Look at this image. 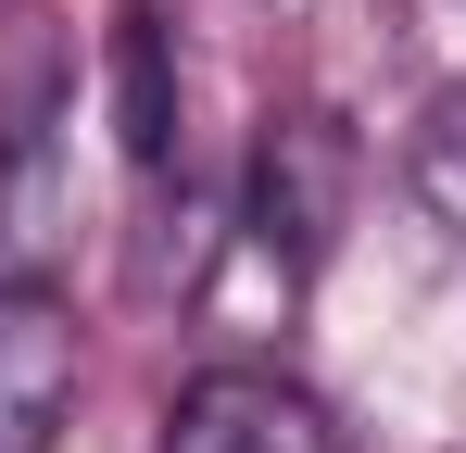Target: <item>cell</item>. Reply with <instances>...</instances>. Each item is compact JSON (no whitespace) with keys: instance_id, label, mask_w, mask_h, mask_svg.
Instances as JSON below:
<instances>
[{"instance_id":"1","label":"cell","mask_w":466,"mask_h":453,"mask_svg":"<svg viewBox=\"0 0 466 453\" xmlns=\"http://www.w3.org/2000/svg\"><path fill=\"white\" fill-rule=\"evenodd\" d=\"M340 215H353V139H340V114H278L265 151H252V252L278 277H315Z\"/></svg>"},{"instance_id":"2","label":"cell","mask_w":466,"mask_h":453,"mask_svg":"<svg viewBox=\"0 0 466 453\" xmlns=\"http://www.w3.org/2000/svg\"><path fill=\"white\" fill-rule=\"evenodd\" d=\"M88 378V327L64 290H0V453H51Z\"/></svg>"},{"instance_id":"3","label":"cell","mask_w":466,"mask_h":453,"mask_svg":"<svg viewBox=\"0 0 466 453\" xmlns=\"http://www.w3.org/2000/svg\"><path fill=\"white\" fill-rule=\"evenodd\" d=\"M152 453H340V428L315 416L290 378L215 366V378H189V390H177V416H164Z\"/></svg>"},{"instance_id":"4","label":"cell","mask_w":466,"mask_h":453,"mask_svg":"<svg viewBox=\"0 0 466 453\" xmlns=\"http://www.w3.org/2000/svg\"><path fill=\"white\" fill-rule=\"evenodd\" d=\"M76 239V164L51 114L0 126V290H51V252Z\"/></svg>"},{"instance_id":"5","label":"cell","mask_w":466,"mask_h":453,"mask_svg":"<svg viewBox=\"0 0 466 453\" xmlns=\"http://www.w3.org/2000/svg\"><path fill=\"white\" fill-rule=\"evenodd\" d=\"M114 139H127V164L139 176H164L177 164V38H164V13H114Z\"/></svg>"},{"instance_id":"6","label":"cell","mask_w":466,"mask_h":453,"mask_svg":"<svg viewBox=\"0 0 466 453\" xmlns=\"http://www.w3.org/2000/svg\"><path fill=\"white\" fill-rule=\"evenodd\" d=\"M403 189H416L429 226L466 239V88H441V101L416 114V139H403Z\"/></svg>"}]
</instances>
